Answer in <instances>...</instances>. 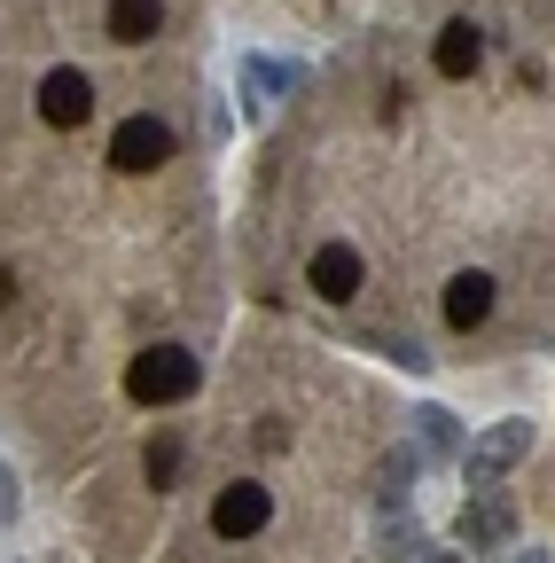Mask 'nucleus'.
I'll return each mask as SVG.
<instances>
[{
	"mask_svg": "<svg viewBox=\"0 0 555 563\" xmlns=\"http://www.w3.org/2000/svg\"><path fill=\"white\" fill-rule=\"evenodd\" d=\"M188 391H196V352H180V344L133 352V368H125V399L133 407H180Z\"/></svg>",
	"mask_w": 555,
	"mask_h": 563,
	"instance_id": "1",
	"label": "nucleus"
},
{
	"mask_svg": "<svg viewBox=\"0 0 555 563\" xmlns=\"http://www.w3.org/2000/svg\"><path fill=\"white\" fill-rule=\"evenodd\" d=\"M274 525V493L258 477H227L212 493V540H258Z\"/></svg>",
	"mask_w": 555,
	"mask_h": 563,
	"instance_id": "2",
	"label": "nucleus"
},
{
	"mask_svg": "<svg viewBox=\"0 0 555 563\" xmlns=\"http://www.w3.org/2000/svg\"><path fill=\"white\" fill-rule=\"evenodd\" d=\"M524 454H532V422H493L485 439L462 446V470H469V485H493V477H509Z\"/></svg>",
	"mask_w": 555,
	"mask_h": 563,
	"instance_id": "3",
	"label": "nucleus"
},
{
	"mask_svg": "<svg viewBox=\"0 0 555 563\" xmlns=\"http://www.w3.org/2000/svg\"><path fill=\"white\" fill-rule=\"evenodd\" d=\"M173 157V125L165 118H125L118 133H110V165L118 173H157Z\"/></svg>",
	"mask_w": 555,
	"mask_h": 563,
	"instance_id": "4",
	"label": "nucleus"
},
{
	"mask_svg": "<svg viewBox=\"0 0 555 563\" xmlns=\"http://www.w3.org/2000/svg\"><path fill=\"white\" fill-rule=\"evenodd\" d=\"M40 118L63 125V133L87 125V118H95V79H87V70H71V63L47 70V79H40Z\"/></svg>",
	"mask_w": 555,
	"mask_h": 563,
	"instance_id": "5",
	"label": "nucleus"
},
{
	"mask_svg": "<svg viewBox=\"0 0 555 563\" xmlns=\"http://www.w3.org/2000/svg\"><path fill=\"white\" fill-rule=\"evenodd\" d=\"M306 274H313V290H321L329 306H344V298H360V282H368V266H360V251H353V243H321Z\"/></svg>",
	"mask_w": 555,
	"mask_h": 563,
	"instance_id": "6",
	"label": "nucleus"
},
{
	"mask_svg": "<svg viewBox=\"0 0 555 563\" xmlns=\"http://www.w3.org/2000/svg\"><path fill=\"white\" fill-rule=\"evenodd\" d=\"M454 532H462L469 548H501V540L517 532V509L501 501V493H477V501H462V517H454Z\"/></svg>",
	"mask_w": 555,
	"mask_h": 563,
	"instance_id": "7",
	"label": "nucleus"
},
{
	"mask_svg": "<svg viewBox=\"0 0 555 563\" xmlns=\"http://www.w3.org/2000/svg\"><path fill=\"white\" fill-rule=\"evenodd\" d=\"M102 32H110L118 47H149V40L165 32V0H110V9H102Z\"/></svg>",
	"mask_w": 555,
	"mask_h": 563,
	"instance_id": "8",
	"label": "nucleus"
},
{
	"mask_svg": "<svg viewBox=\"0 0 555 563\" xmlns=\"http://www.w3.org/2000/svg\"><path fill=\"white\" fill-rule=\"evenodd\" d=\"M431 63H439V79H469V70L485 63V32H477L469 16H454V24L439 32V47H431Z\"/></svg>",
	"mask_w": 555,
	"mask_h": 563,
	"instance_id": "9",
	"label": "nucleus"
},
{
	"mask_svg": "<svg viewBox=\"0 0 555 563\" xmlns=\"http://www.w3.org/2000/svg\"><path fill=\"white\" fill-rule=\"evenodd\" d=\"M493 313V274H454L446 282V329H477Z\"/></svg>",
	"mask_w": 555,
	"mask_h": 563,
	"instance_id": "10",
	"label": "nucleus"
},
{
	"mask_svg": "<svg viewBox=\"0 0 555 563\" xmlns=\"http://www.w3.org/2000/svg\"><path fill=\"white\" fill-rule=\"evenodd\" d=\"M376 555H391V563L423 555V525H414V517H399V509H384V525H376Z\"/></svg>",
	"mask_w": 555,
	"mask_h": 563,
	"instance_id": "11",
	"label": "nucleus"
},
{
	"mask_svg": "<svg viewBox=\"0 0 555 563\" xmlns=\"http://www.w3.org/2000/svg\"><path fill=\"white\" fill-rule=\"evenodd\" d=\"M414 470H423V454H414V446H407V454H384V462H376V501H384V509H399V493L414 485Z\"/></svg>",
	"mask_w": 555,
	"mask_h": 563,
	"instance_id": "12",
	"label": "nucleus"
},
{
	"mask_svg": "<svg viewBox=\"0 0 555 563\" xmlns=\"http://www.w3.org/2000/svg\"><path fill=\"white\" fill-rule=\"evenodd\" d=\"M142 470H149V485L165 493V485H180V439L173 431H157L149 446H142Z\"/></svg>",
	"mask_w": 555,
	"mask_h": 563,
	"instance_id": "13",
	"label": "nucleus"
},
{
	"mask_svg": "<svg viewBox=\"0 0 555 563\" xmlns=\"http://www.w3.org/2000/svg\"><path fill=\"white\" fill-rule=\"evenodd\" d=\"M243 79H251V95H282V87H298V63H266V55H258Z\"/></svg>",
	"mask_w": 555,
	"mask_h": 563,
	"instance_id": "14",
	"label": "nucleus"
},
{
	"mask_svg": "<svg viewBox=\"0 0 555 563\" xmlns=\"http://www.w3.org/2000/svg\"><path fill=\"white\" fill-rule=\"evenodd\" d=\"M423 446H439V454L454 446V415L446 407H423Z\"/></svg>",
	"mask_w": 555,
	"mask_h": 563,
	"instance_id": "15",
	"label": "nucleus"
},
{
	"mask_svg": "<svg viewBox=\"0 0 555 563\" xmlns=\"http://www.w3.org/2000/svg\"><path fill=\"white\" fill-rule=\"evenodd\" d=\"M0 306H16V274L9 266H0Z\"/></svg>",
	"mask_w": 555,
	"mask_h": 563,
	"instance_id": "16",
	"label": "nucleus"
},
{
	"mask_svg": "<svg viewBox=\"0 0 555 563\" xmlns=\"http://www.w3.org/2000/svg\"><path fill=\"white\" fill-rule=\"evenodd\" d=\"M407 563H454V555H407Z\"/></svg>",
	"mask_w": 555,
	"mask_h": 563,
	"instance_id": "17",
	"label": "nucleus"
}]
</instances>
